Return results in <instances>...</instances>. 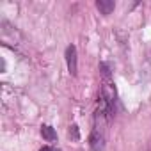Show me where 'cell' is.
<instances>
[{
    "instance_id": "obj_4",
    "label": "cell",
    "mask_w": 151,
    "mask_h": 151,
    "mask_svg": "<svg viewBox=\"0 0 151 151\" xmlns=\"http://www.w3.org/2000/svg\"><path fill=\"white\" fill-rule=\"evenodd\" d=\"M41 135H43V139L48 140V142H53V140L57 139V133H55V130H53L50 124H43V126H41Z\"/></svg>"
},
{
    "instance_id": "obj_1",
    "label": "cell",
    "mask_w": 151,
    "mask_h": 151,
    "mask_svg": "<svg viewBox=\"0 0 151 151\" xmlns=\"http://www.w3.org/2000/svg\"><path fill=\"white\" fill-rule=\"evenodd\" d=\"M89 146H91V151H101L105 147V130L94 128L89 137Z\"/></svg>"
},
{
    "instance_id": "obj_5",
    "label": "cell",
    "mask_w": 151,
    "mask_h": 151,
    "mask_svg": "<svg viewBox=\"0 0 151 151\" xmlns=\"http://www.w3.org/2000/svg\"><path fill=\"white\" fill-rule=\"evenodd\" d=\"M68 133H69V137H71L73 140H78V139H80V133H78V126H77V124H71Z\"/></svg>"
},
{
    "instance_id": "obj_3",
    "label": "cell",
    "mask_w": 151,
    "mask_h": 151,
    "mask_svg": "<svg viewBox=\"0 0 151 151\" xmlns=\"http://www.w3.org/2000/svg\"><path fill=\"white\" fill-rule=\"evenodd\" d=\"M96 7L100 9L101 14H110L114 11V7H116V2H114V0H98Z\"/></svg>"
},
{
    "instance_id": "obj_6",
    "label": "cell",
    "mask_w": 151,
    "mask_h": 151,
    "mask_svg": "<svg viewBox=\"0 0 151 151\" xmlns=\"http://www.w3.org/2000/svg\"><path fill=\"white\" fill-rule=\"evenodd\" d=\"M39 151H60V149H57V147H52V146H45V147H41Z\"/></svg>"
},
{
    "instance_id": "obj_2",
    "label": "cell",
    "mask_w": 151,
    "mask_h": 151,
    "mask_svg": "<svg viewBox=\"0 0 151 151\" xmlns=\"http://www.w3.org/2000/svg\"><path fill=\"white\" fill-rule=\"evenodd\" d=\"M66 62H68V71L75 77V75H77L78 66H77V48H75L73 45H69L66 48Z\"/></svg>"
}]
</instances>
